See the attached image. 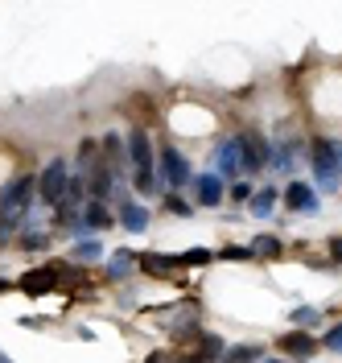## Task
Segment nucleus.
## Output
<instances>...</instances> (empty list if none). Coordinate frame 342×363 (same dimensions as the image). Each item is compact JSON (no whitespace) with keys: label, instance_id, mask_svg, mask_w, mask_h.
I'll return each mask as SVG.
<instances>
[{"label":"nucleus","instance_id":"1","mask_svg":"<svg viewBox=\"0 0 342 363\" xmlns=\"http://www.w3.org/2000/svg\"><path fill=\"white\" fill-rule=\"evenodd\" d=\"M309 165H314V178H318L321 194H334L338 190V145L330 136H314L309 140Z\"/></svg>","mask_w":342,"mask_h":363},{"label":"nucleus","instance_id":"2","mask_svg":"<svg viewBox=\"0 0 342 363\" xmlns=\"http://www.w3.org/2000/svg\"><path fill=\"white\" fill-rule=\"evenodd\" d=\"M67 182H70L67 157H54L46 169H42V178H38V194H42V203H46V206H58V203H62V194H67Z\"/></svg>","mask_w":342,"mask_h":363},{"label":"nucleus","instance_id":"3","mask_svg":"<svg viewBox=\"0 0 342 363\" xmlns=\"http://www.w3.org/2000/svg\"><path fill=\"white\" fill-rule=\"evenodd\" d=\"M33 190H38V178H33V174H21L17 182H8V186L0 190V211L13 215V219H21L25 206L33 203Z\"/></svg>","mask_w":342,"mask_h":363},{"label":"nucleus","instance_id":"4","mask_svg":"<svg viewBox=\"0 0 342 363\" xmlns=\"http://www.w3.org/2000/svg\"><path fill=\"white\" fill-rule=\"evenodd\" d=\"M124 149H128V165H132V178H153V145H149V133L144 128H132L124 136Z\"/></svg>","mask_w":342,"mask_h":363},{"label":"nucleus","instance_id":"5","mask_svg":"<svg viewBox=\"0 0 342 363\" xmlns=\"http://www.w3.org/2000/svg\"><path fill=\"white\" fill-rule=\"evenodd\" d=\"M239 157H244V174H260V169L273 161V145L260 133L244 128V133H239Z\"/></svg>","mask_w":342,"mask_h":363},{"label":"nucleus","instance_id":"6","mask_svg":"<svg viewBox=\"0 0 342 363\" xmlns=\"http://www.w3.org/2000/svg\"><path fill=\"white\" fill-rule=\"evenodd\" d=\"M58 285H62V264H42V269H29L17 281V289L29 297H42V294H58Z\"/></svg>","mask_w":342,"mask_h":363},{"label":"nucleus","instance_id":"7","mask_svg":"<svg viewBox=\"0 0 342 363\" xmlns=\"http://www.w3.org/2000/svg\"><path fill=\"white\" fill-rule=\"evenodd\" d=\"M157 169H161V182H165L169 190H182L186 182H190V161H186L173 145H161Z\"/></svg>","mask_w":342,"mask_h":363},{"label":"nucleus","instance_id":"8","mask_svg":"<svg viewBox=\"0 0 342 363\" xmlns=\"http://www.w3.org/2000/svg\"><path fill=\"white\" fill-rule=\"evenodd\" d=\"M276 347H280V351H285L289 359L305 363V359H314V355H318V347H321V342L314 339L309 330H289V335H280V339H276Z\"/></svg>","mask_w":342,"mask_h":363},{"label":"nucleus","instance_id":"9","mask_svg":"<svg viewBox=\"0 0 342 363\" xmlns=\"http://www.w3.org/2000/svg\"><path fill=\"white\" fill-rule=\"evenodd\" d=\"M215 169H219V178L239 182V174H244V157H239V133L227 136V140H219V157H215Z\"/></svg>","mask_w":342,"mask_h":363},{"label":"nucleus","instance_id":"10","mask_svg":"<svg viewBox=\"0 0 342 363\" xmlns=\"http://www.w3.org/2000/svg\"><path fill=\"white\" fill-rule=\"evenodd\" d=\"M99 157H103V165L112 169V178H124V169H128V149H124V140L115 133H108L103 140H99Z\"/></svg>","mask_w":342,"mask_h":363},{"label":"nucleus","instance_id":"11","mask_svg":"<svg viewBox=\"0 0 342 363\" xmlns=\"http://www.w3.org/2000/svg\"><path fill=\"white\" fill-rule=\"evenodd\" d=\"M285 206L289 211H301V215H314L318 211V190L309 182H289L285 186Z\"/></svg>","mask_w":342,"mask_h":363},{"label":"nucleus","instance_id":"12","mask_svg":"<svg viewBox=\"0 0 342 363\" xmlns=\"http://www.w3.org/2000/svg\"><path fill=\"white\" fill-rule=\"evenodd\" d=\"M194 203L198 206L223 203V178H219V174H198V178H194Z\"/></svg>","mask_w":342,"mask_h":363},{"label":"nucleus","instance_id":"13","mask_svg":"<svg viewBox=\"0 0 342 363\" xmlns=\"http://www.w3.org/2000/svg\"><path fill=\"white\" fill-rule=\"evenodd\" d=\"M83 227L95 231V235H99V231H108V227H115L112 206H108V203H87V206H83Z\"/></svg>","mask_w":342,"mask_h":363},{"label":"nucleus","instance_id":"14","mask_svg":"<svg viewBox=\"0 0 342 363\" xmlns=\"http://www.w3.org/2000/svg\"><path fill=\"white\" fill-rule=\"evenodd\" d=\"M140 272H149V277H173L178 272V256H157V252H144L137 256Z\"/></svg>","mask_w":342,"mask_h":363},{"label":"nucleus","instance_id":"15","mask_svg":"<svg viewBox=\"0 0 342 363\" xmlns=\"http://www.w3.org/2000/svg\"><path fill=\"white\" fill-rule=\"evenodd\" d=\"M276 199H280V190H276V186H260V190H251L248 211H251V215H260V219H268V215L276 211Z\"/></svg>","mask_w":342,"mask_h":363},{"label":"nucleus","instance_id":"16","mask_svg":"<svg viewBox=\"0 0 342 363\" xmlns=\"http://www.w3.org/2000/svg\"><path fill=\"white\" fill-rule=\"evenodd\" d=\"M115 219H120V223L128 227V231H149V211H144L140 203H124Z\"/></svg>","mask_w":342,"mask_h":363},{"label":"nucleus","instance_id":"17","mask_svg":"<svg viewBox=\"0 0 342 363\" xmlns=\"http://www.w3.org/2000/svg\"><path fill=\"white\" fill-rule=\"evenodd\" d=\"M297 149H301V140H293V136H289V140H280V145L273 149V161H268V165L289 174V169H293V161H297Z\"/></svg>","mask_w":342,"mask_h":363},{"label":"nucleus","instance_id":"18","mask_svg":"<svg viewBox=\"0 0 342 363\" xmlns=\"http://www.w3.org/2000/svg\"><path fill=\"white\" fill-rule=\"evenodd\" d=\"M203 363H223V355H227V347H223V339L219 335H203L198 339V351H194Z\"/></svg>","mask_w":342,"mask_h":363},{"label":"nucleus","instance_id":"19","mask_svg":"<svg viewBox=\"0 0 342 363\" xmlns=\"http://www.w3.org/2000/svg\"><path fill=\"white\" fill-rule=\"evenodd\" d=\"M223 363H264V347H256V342H248V347H231L227 355H223Z\"/></svg>","mask_w":342,"mask_h":363},{"label":"nucleus","instance_id":"20","mask_svg":"<svg viewBox=\"0 0 342 363\" xmlns=\"http://www.w3.org/2000/svg\"><path fill=\"white\" fill-rule=\"evenodd\" d=\"M215 260V252H206V248H190L178 256V269H203V264H210Z\"/></svg>","mask_w":342,"mask_h":363},{"label":"nucleus","instance_id":"21","mask_svg":"<svg viewBox=\"0 0 342 363\" xmlns=\"http://www.w3.org/2000/svg\"><path fill=\"white\" fill-rule=\"evenodd\" d=\"M95 161H99V140H95V136H87V140L79 145V169L87 174V169H91Z\"/></svg>","mask_w":342,"mask_h":363},{"label":"nucleus","instance_id":"22","mask_svg":"<svg viewBox=\"0 0 342 363\" xmlns=\"http://www.w3.org/2000/svg\"><path fill=\"white\" fill-rule=\"evenodd\" d=\"M321 322V310H314V306H301V310H293V326L297 330H314Z\"/></svg>","mask_w":342,"mask_h":363},{"label":"nucleus","instance_id":"23","mask_svg":"<svg viewBox=\"0 0 342 363\" xmlns=\"http://www.w3.org/2000/svg\"><path fill=\"white\" fill-rule=\"evenodd\" d=\"M132 264H137V256H132V252H115L112 264H108V277L115 281V277H124V272L132 269Z\"/></svg>","mask_w":342,"mask_h":363},{"label":"nucleus","instance_id":"24","mask_svg":"<svg viewBox=\"0 0 342 363\" xmlns=\"http://www.w3.org/2000/svg\"><path fill=\"white\" fill-rule=\"evenodd\" d=\"M251 256H268V260H276V256H280V240H273V235H260V240L251 244Z\"/></svg>","mask_w":342,"mask_h":363},{"label":"nucleus","instance_id":"25","mask_svg":"<svg viewBox=\"0 0 342 363\" xmlns=\"http://www.w3.org/2000/svg\"><path fill=\"white\" fill-rule=\"evenodd\" d=\"M17 244H21V248H46V235H42V231H21V235H17Z\"/></svg>","mask_w":342,"mask_h":363},{"label":"nucleus","instance_id":"26","mask_svg":"<svg viewBox=\"0 0 342 363\" xmlns=\"http://www.w3.org/2000/svg\"><path fill=\"white\" fill-rule=\"evenodd\" d=\"M165 211H169V215H190L194 206L186 203V199H178V194H165Z\"/></svg>","mask_w":342,"mask_h":363},{"label":"nucleus","instance_id":"27","mask_svg":"<svg viewBox=\"0 0 342 363\" xmlns=\"http://www.w3.org/2000/svg\"><path fill=\"white\" fill-rule=\"evenodd\" d=\"M99 240H83V244H74V256H79V260H91V256H99Z\"/></svg>","mask_w":342,"mask_h":363},{"label":"nucleus","instance_id":"28","mask_svg":"<svg viewBox=\"0 0 342 363\" xmlns=\"http://www.w3.org/2000/svg\"><path fill=\"white\" fill-rule=\"evenodd\" d=\"M251 199V182H231V203H248Z\"/></svg>","mask_w":342,"mask_h":363},{"label":"nucleus","instance_id":"29","mask_svg":"<svg viewBox=\"0 0 342 363\" xmlns=\"http://www.w3.org/2000/svg\"><path fill=\"white\" fill-rule=\"evenodd\" d=\"M321 347H330V351H342V326H330V330L321 335Z\"/></svg>","mask_w":342,"mask_h":363},{"label":"nucleus","instance_id":"30","mask_svg":"<svg viewBox=\"0 0 342 363\" xmlns=\"http://www.w3.org/2000/svg\"><path fill=\"white\" fill-rule=\"evenodd\" d=\"M219 260H251V248H231L227 244V248L219 252Z\"/></svg>","mask_w":342,"mask_h":363},{"label":"nucleus","instance_id":"31","mask_svg":"<svg viewBox=\"0 0 342 363\" xmlns=\"http://www.w3.org/2000/svg\"><path fill=\"white\" fill-rule=\"evenodd\" d=\"M330 260H334V264L342 260V235H334V240H330Z\"/></svg>","mask_w":342,"mask_h":363},{"label":"nucleus","instance_id":"32","mask_svg":"<svg viewBox=\"0 0 342 363\" xmlns=\"http://www.w3.org/2000/svg\"><path fill=\"white\" fill-rule=\"evenodd\" d=\"M13 289V281H0V294H8Z\"/></svg>","mask_w":342,"mask_h":363},{"label":"nucleus","instance_id":"33","mask_svg":"<svg viewBox=\"0 0 342 363\" xmlns=\"http://www.w3.org/2000/svg\"><path fill=\"white\" fill-rule=\"evenodd\" d=\"M338 178H342V149H338Z\"/></svg>","mask_w":342,"mask_h":363},{"label":"nucleus","instance_id":"34","mask_svg":"<svg viewBox=\"0 0 342 363\" xmlns=\"http://www.w3.org/2000/svg\"><path fill=\"white\" fill-rule=\"evenodd\" d=\"M264 363H285V359H264Z\"/></svg>","mask_w":342,"mask_h":363}]
</instances>
